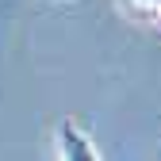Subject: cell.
Here are the masks:
<instances>
[{"label":"cell","mask_w":161,"mask_h":161,"mask_svg":"<svg viewBox=\"0 0 161 161\" xmlns=\"http://www.w3.org/2000/svg\"><path fill=\"white\" fill-rule=\"evenodd\" d=\"M58 150H62V161H100L92 138L80 130L73 119H65V123L58 127Z\"/></svg>","instance_id":"cell-1"},{"label":"cell","mask_w":161,"mask_h":161,"mask_svg":"<svg viewBox=\"0 0 161 161\" xmlns=\"http://www.w3.org/2000/svg\"><path fill=\"white\" fill-rule=\"evenodd\" d=\"M123 12L142 19V23H157L161 27V0H123Z\"/></svg>","instance_id":"cell-2"}]
</instances>
